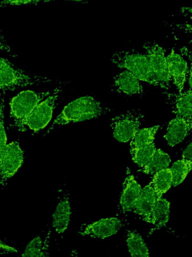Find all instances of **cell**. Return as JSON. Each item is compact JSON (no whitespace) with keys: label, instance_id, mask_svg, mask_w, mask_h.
<instances>
[{"label":"cell","instance_id":"obj_29","mask_svg":"<svg viewBox=\"0 0 192 257\" xmlns=\"http://www.w3.org/2000/svg\"><path fill=\"white\" fill-rule=\"evenodd\" d=\"M192 73H191V69L190 70V73H189V77L188 78V84H189V86H190V87L191 88L192 87Z\"/></svg>","mask_w":192,"mask_h":257},{"label":"cell","instance_id":"obj_8","mask_svg":"<svg viewBox=\"0 0 192 257\" xmlns=\"http://www.w3.org/2000/svg\"><path fill=\"white\" fill-rule=\"evenodd\" d=\"M144 47L159 86L168 89L170 77L168 69L165 50L158 44L149 42L145 43Z\"/></svg>","mask_w":192,"mask_h":257},{"label":"cell","instance_id":"obj_6","mask_svg":"<svg viewBox=\"0 0 192 257\" xmlns=\"http://www.w3.org/2000/svg\"><path fill=\"white\" fill-rule=\"evenodd\" d=\"M24 151L16 141L6 146L0 159V189L4 187L22 166L24 161Z\"/></svg>","mask_w":192,"mask_h":257},{"label":"cell","instance_id":"obj_28","mask_svg":"<svg viewBox=\"0 0 192 257\" xmlns=\"http://www.w3.org/2000/svg\"><path fill=\"white\" fill-rule=\"evenodd\" d=\"M0 50L6 52L10 53V48L8 46L6 40L4 38L2 34V30L0 29Z\"/></svg>","mask_w":192,"mask_h":257},{"label":"cell","instance_id":"obj_11","mask_svg":"<svg viewBox=\"0 0 192 257\" xmlns=\"http://www.w3.org/2000/svg\"><path fill=\"white\" fill-rule=\"evenodd\" d=\"M140 80L128 70L124 71L114 77L112 91L126 95H142L144 91Z\"/></svg>","mask_w":192,"mask_h":257},{"label":"cell","instance_id":"obj_13","mask_svg":"<svg viewBox=\"0 0 192 257\" xmlns=\"http://www.w3.org/2000/svg\"><path fill=\"white\" fill-rule=\"evenodd\" d=\"M142 189L132 175L126 177L119 202V208L123 213L133 210Z\"/></svg>","mask_w":192,"mask_h":257},{"label":"cell","instance_id":"obj_24","mask_svg":"<svg viewBox=\"0 0 192 257\" xmlns=\"http://www.w3.org/2000/svg\"><path fill=\"white\" fill-rule=\"evenodd\" d=\"M192 168V162L184 159L175 162L170 169L174 187L182 183Z\"/></svg>","mask_w":192,"mask_h":257},{"label":"cell","instance_id":"obj_3","mask_svg":"<svg viewBox=\"0 0 192 257\" xmlns=\"http://www.w3.org/2000/svg\"><path fill=\"white\" fill-rule=\"evenodd\" d=\"M52 82L48 77L28 73L0 57V89H14Z\"/></svg>","mask_w":192,"mask_h":257},{"label":"cell","instance_id":"obj_23","mask_svg":"<svg viewBox=\"0 0 192 257\" xmlns=\"http://www.w3.org/2000/svg\"><path fill=\"white\" fill-rule=\"evenodd\" d=\"M156 149L152 143L141 147L130 149V153L133 162L142 168L150 161Z\"/></svg>","mask_w":192,"mask_h":257},{"label":"cell","instance_id":"obj_2","mask_svg":"<svg viewBox=\"0 0 192 257\" xmlns=\"http://www.w3.org/2000/svg\"><path fill=\"white\" fill-rule=\"evenodd\" d=\"M110 59L116 66L126 69L140 80L154 86H159L146 54L134 50H117L112 55Z\"/></svg>","mask_w":192,"mask_h":257},{"label":"cell","instance_id":"obj_22","mask_svg":"<svg viewBox=\"0 0 192 257\" xmlns=\"http://www.w3.org/2000/svg\"><path fill=\"white\" fill-rule=\"evenodd\" d=\"M159 127V125H155L151 127L138 129L130 140V149L139 148L152 143Z\"/></svg>","mask_w":192,"mask_h":257},{"label":"cell","instance_id":"obj_14","mask_svg":"<svg viewBox=\"0 0 192 257\" xmlns=\"http://www.w3.org/2000/svg\"><path fill=\"white\" fill-rule=\"evenodd\" d=\"M166 102L176 115L192 119V92L191 89L178 93H166Z\"/></svg>","mask_w":192,"mask_h":257},{"label":"cell","instance_id":"obj_21","mask_svg":"<svg viewBox=\"0 0 192 257\" xmlns=\"http://www.w3.org/2000/svg\"><path fill=\"white\" fill-rule=\"evenodd\" d=\"M171 162L170 156L160 149H156L150 161L144 167L142 171L148 175L167 168Z\"/></svg>","mask_w":192,"mask_h":257},{"label":"cell","instance_id":"obj_15","mask_svg":"<svg viewBox=\"0 0 192 257\" xmlns=\"http://www.w3.org/2000/svg\"><path fill=\"white\" fill-rule=\"evenodd\" d=\"M168 71L180 92L182 91L188 71L186 60L174 50L166 57Z\"/></svg>","mask_w":192,"mask_h":257},{"label":"cell","instance_id":"obj_30","mask_svg":"<svg viewBox=\"0 0 192 257\" xmlns=\"http://www.w3.org/2000/svg\"><path fill=\"white\" fill-rule=\"evenodd\" d=\"M68 1H76V2H81V1H85V0H68Z\"/></svg>","mask_w":192,"mask_h":257},{"label":"cell","instance_id":"obj_20","mask_svg":"<svg viewBox=\"0 0 192 257\" xmlns=\"http://www.w3.org/2000/svg\"><path fill=\"white\" fill-rule=\"evenodd\" d=\"M148 185L154 191L158 198L161 197L172 185L170 169L167 168L156 172Z\"/></svg>","mask_w":192,"mask_h":257},{"label":"cell","instance_id":"obj_27","mask_svg":"<svg viewBox=\"0 0 192 257\" xmlns=\"http://www.w3.org/2000/svg\"><path fill=\"white\" fill-rule=\"evenodd\" d=\"M182 159L187 161L192 162V145L190 142L183 151Z\"/></svg>","mask_w":192,"mask_h":257},{"label":"cell","instance_id":"obj_19","mask_svg":"<svg viewBox=\"0 0 192 257\" xmlns=\"http://www.w3.org/2000/svg\"><path fill=\"white\" fill-rule=\"evenodd\" d=\"M126 241L130 256L148 257V248L142 236L136 230H128Z\"/></svg>","mask_w":192,"mask_h":257},{"label":"cell","instance_id":"obj_18","mask_svg":"<svg viewBox=\"0 0 192 257\" xmlns=\"http://www.w3.org/2000/svg\"><path fill=\"white\" fill-rule=\"evenodd\" d=\"M170 203L166 199L162 197L156 199L150 221L155 226L154 230L166 225L170 217Z\"/></svg>","mask_w":192,"mask_h":257},{"label":"cell","instance_id":"obj_17","mask_svg":"<svg viewBox=\"0 0 192 257\" xmlns=\"http://www.w3.org/2000/svg\"><path fill=\"white\" fill-rule=\"evenodd\" d=\"M158 198L154 191L148 185L142 189L133 210L144 221L150 223L152 212Z\"/></svg>","mask_w":192,"mask_h":257},{"label":"cell","instance_id":"obj_12","mask_svg":"<svg viewBox=\"0 0 192 257\" xmlns=\"http://www.w3.org/2000/svg\"><path fill=\"white\" fill-rule=\"evenodd\" d=\"M192 119L176 115L168 124L164 138L168 144L174 147L182 142L190 133Z\"/></svg>","mask_w":192,"mask_h":257},{"label":"cell","instance_id":"obj_5","mask_svg":"<svg viewBox=\"0 0 192 257\" xmlns=\"http://www.w3.org/2000/svg\"><path fill=\"white\" fill-rule=\"evenodd\" d=\"M142 117L141 111L136 109L129 110L113 117L110 126L114 137L120 142L130 141L139 129Z\"/></svg>","mask_w":192,"mask_h":257},{"label":"cell","instance_id":"obj_10","mask_svg":"<svg viewBox=\"0 0 192 257\" xmlns=\"http://www.w3.org/2000/svg\"><path fill=\"white\" fill-rule=\"evenodd\" d=\"M122 227V223L118 218H106L82 225L78 234L82 236L103 239L116 234Z\"/></svg>","mask_w":192,"mask_h":257},{"label":"cell","instance_id":"obj_4","mask_svg":"<svg viewBox=\"0 0 192 257\" xmlns=\"http://www.w3.org/2000/svg\"><path fill=\"white\" fill-rule=\"evenodd\" d=\"M50 93L23 91L14 97L10 103V114L16 126L20 131L25 129V122L36 105Z\"/></svg>","mask_w":192,"mask_h":257},{"label":"cell","instance_id":"obj_25","mask_svg":"<svg viewBox=\"0 0 192 257\" xmlns=\"http://www.w3.org/2000/svg\"><path fill=\"white\" fill-rule=\"evenodd\" d=\"M4 92H0V159L6 148V136L4 125Z\"/></svg>","mask_w":192,"mask_h":257},{"label":"cell","instance_id":"obj_9","mask_svg":"<svg viewBox=\"0 0 192 257\" xmlns=\"http://www.w3.org/2000/svg\"><path fill=\"white\" fill-rule=\"evenodd\" d=\"M58 201L52 215V227L58 234H63L70 224L72 211L70 194L64 186L58 193Z\"/></svg>","mask_w":192,"mask_h":257},{"label":"cell","instance_id":"obj_7","mask_svg":"<svg viewBox=\"0 0 192 257\" xmlns=\"http://www.w3.org/2000/svg\"><path fill=\"white\" fill-rule=\"evenodd\" d=\"M60 88H56L46 98L40 101L26 118L25 124L34 131L44 127L50 121Z\"/></svg>","mask_w":192,"mask_h":257},{"label":"cell","instance_id":"obj_16","mask_svg":"<svg viewBox=\"0 0 192 257\" xmlns=\"http://www.w3.org/2000/svg\"><path fill=\"white\" fill-rule=\"evenodd\" d=\"M51 227L43 229L26 245L22 255L24 257H46L50 255Z\"/></svg>","mask_w":192,"mask_h":257},{"label":"cell","instance_id":"obj_1","mask_svg":"<svg viewBox=\"0 0 192 257\" xmlns=\"http://www.w3.org/2000/svg\"><path fill=\"white\" fill-rule=\"evenodd\" d=\"M108 111V108L102 107L100 102L92 96L80 97L65 106L45 135L57 126L96 118Z\"/></svg>","mask_w":192,"mask_h":257},{"label":"cell","instance_id":"obj_26","mask_svg":"<svg viewBox=\"0 0 192 257\" xmlns=\"http://www.w3.org/2000/svg\"><path fill=\"white\" fill-rule=\"evenodd\" d=\"M40 0H0V8L8 6L37 4Z\"/></svg>","mask_w":192,"mask_h":257}]
</instances>
